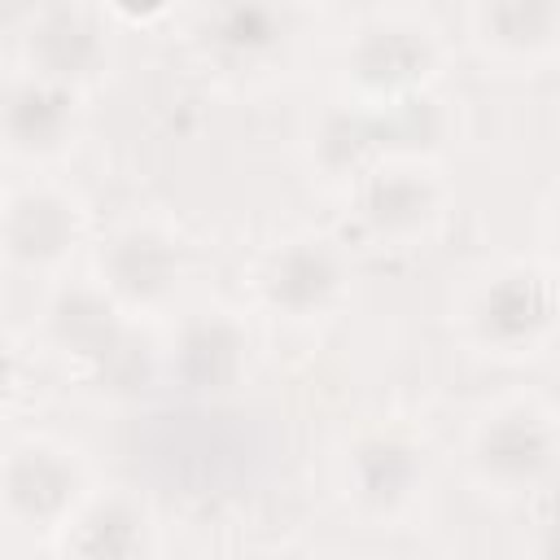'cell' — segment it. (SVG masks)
Here are the masks:
<instances>
[{
    "label": "cell",
    "mask_w": 560,
    "mask_h": 560,
    "mask_svg": "<svg viewBox=\"0 0 560 560\" xmlns=\"http://www.w3.org/2000/svg\"><path fill=\"white\" fill-rule=\"evenodd\" d=\"M433 61H438L433 35L407 18H381L363 26L359 39L350 44V79L363 96L381 105L420 92L424 79L433 74Z\"/></svg>",
    "instance_id": "cell-1"
},
{
    "label": "cell",
    "mask_w": 560,
    "mask_h": 560,
    "mask_svg": "<svg viewBox=\"0 0 560 560\" xmlns=\"http://www.w3.org/2000/svg\"><path fill=\"white\" fill-rule=\"evenodd\" d=\"M179 271L184 262L175 241L153 228H122L101 254L105 293L127 306H158L162 298L175 293Z\"/></svg>",
    "instance_id": "cell-8"
},
{
    "label": "cell",
    "mask_w": 560,
    "mask_h": 560,
    "mask_svg": "<svg viewBox=\"0 0 560 560\" xmlns=\"http://www.w3.org/2000/svg\"><path fill=\"white\" fill-rule=\"evenodd\" d=\"M74 88L22 74L0 92V144L22 158H48L74 136Z\"/></svg>",
    "instance_id": "cell-7"
},
{
    "label": "cell",
    "mask_w": 560,
    "mask_h": 560,
    "mask_svg": "<svg viewBox=\"0 0 560 560\" xmlns=\"http://www.w3.org/2000/svg\"><path fill=\"white\" fill-rule=\"evenodd\" d=\"M13 389H18V359H13V350L0 341V407L13 398Z\"/></svg>",
    "instance_id": "cell-19"
},
{
    "label": "cell",
    "mask_w": 560,
    "mask_h": 560,
    "mask_svg": "<svg viewBox=\"0 0 560 560\" xmlns=\"http://www.w3.org/2000/svg\"><path fill=\"white\" fill-rule=\"evenodd\" d=\"M92 372V381L105 389V394H118V398H136V394H144L149 385H153V372H158V363H153V346L144 341V337H136V332H127L96 368H88Z\"/></svg>",
    "instance_id": "cell-17"
},
{
    "label": "cell",
    "mask_w": 560,
    "mask_h": 560,
    "mask_svg": "<svg viewBox=\"0 0 560 560\" xmlns=\"http://www.w3.org/2000/svg\"><path fill=\"white\" fill-rule=\"evenodd\" d=\"M79 241V210L48 188L18 192L0 214V245L18 267H57Z\"/></svg>",
    "instance_id": "cell-9"
},
{
    "label": "cell",
    "mask_w": 560,
    "mask_h": 560,
    "mask_svg": "<svg viewBox=\"0 0 560 560\" xmlns=\"http://www.w3.org/2000/svg\"><path fill=\"white\" fill-rule=\"evenodd\" d=\"M359 214L381 241H411L438 214V188L424 171L389 162L376 166L359 188Z\"/></svg>",
    "instance_id": "cell-12"
},
{
    "label": "cell",
    "mask_w": 560,
    "mask_h": 560,
    "mask_svg": "<svg viewBox=\"0 0 560 560\" xmlns=\"http://www.w3.org/2000/svg\"><path fill=\"white\" fill-rule=\"evenodd\" d=\"M245 328L228 315H197L179 328L171 350V372L188 394H228L245 372Z\"/></svg>",
    "instance_id": "cell-10"
},
{
    "label": "cell",
    "mask_w": 560,
    "mask_h": 560,
    "mask_svg": "<svg viewBox=\"0 0 560 560\" xmlns=\"http://www.w3.org/2000/svg\"><path fill=\"white\" fill-rule=\"evenodd\" d=\"M131 328L118 315V302L105 289L70 284L48 306V337L61 354L79 359L83 368H96Z\"/></svg>",
    "instance_id": "cell-13"
},
{
    "label": "cell",
    "mask_w": 560,
    "mask_h": 560,
    "mask_svg": "<svg viewBox=\"0 0 560 560\" xmlns=\"http://www.w3.org/2000/svg\"><path fill=\"white\" fill-rule=\"evenodd\" d=\"M341 284H346L341 254L328 241H319V236L289 241L262 267V298H267V306L280 311V315H293V319L324 315L337 302Z\"/></svg>",
    "instance_id": "cell-5"
},
{
    "label": "cell",
    "mask_w": 560,
    "mask_h": 560,
    "mask_svg": "<svg viewBox=\"0 0 560 560\" xmlns=\"http://www.w3.org/2000/svg\"><path fill=\"white\" fill-rule=\"evenodd\" d=\"M556 464V429L534 407H503L472 438V468L499 490H529Z\"/></svg>",
    "instance_id": "cell-2"
},
{
    "label": "cell",
    "mask_w": 560,
    "mask_h": 560,
    "mask_svg": "<svg viewBox=\"0 0 560 560\" xmlns=\"http://www.w3.org/2000/svg\"><path fill=\"white\" fill-rule=\"evenodd\" d=\"M556 324V289L542 271L516 267L494 276L472 302V332L490 350H529Z\"/></svg>",
    "instance_id": "cell-3"
},
{
    "label": "cell",
    "mask_w": 560,
    "mask_h": 560,
    "mask_svg": "<svg viewBox=\"0 0 560 560\" xmlns=\"http://www.w3.org/2000/svg\"><path fill=\"white\" fill-rule=\"evenodd\" d=\"M149 521L131 499H96L88 503L66 534L70 560H144Z\"/></svg>",
    "instance_id": "cell-16"
},
{
    "label": "cell",
    "mask_w": 560,
    "mask_h": 560,
    "mask_svg": "<svg viewBox=\"0 0 560 560\" xmlns=\"http://www.w3.org/2000/svg\"><path fill=\"white\" fill-rule=\"evenodd\" d=\"M472 35L503 61H538L556 48L560 4L556 0H486L472 9Z\"/></svg>",
    "instance_id": "cell-14"
},
{
    "label": "cell",
    "mask_w": 560,
    "mask_h": 560,
    "mask_svg": "<svg viewBox=\"0 0 560 560\" xmlns=\"http://www.w3.org/2000/svg\"><path fill=\"white\" fill-rule=\"evenodd\" d=\"M376 149H381L376 118H368V114H332L324 122L319 153H324V162L332 171H359Z\"/></svg>",
    "instance_id": "cell-18"
},
{
    "label": "cell",
    "mask_w": 560,
    "mask_h": 560,
    "mask_svg": "<svg viewBox=\"0 0 560 560\" xmlns=\"http://www.w3.org/2000/svg\"><path fill=\"white\" fill-rule=\"evenodd\" d=\"M346 477H350V494H354V503L363 512L389 516V512L411 503V494L420 490L424 464H420V451L407 438H398V433H368V438L354 442Z\"/></svg>",
    "instance_id": "cell-11"
},
{
    "label": "cell",
    "mask_w": 560,
    "mask_h": 560,
    "mask_svg": "<svg viewBox=\"0 0 560 560\" xmlns=\"http://www.w3.org/2000/svg\"><path fill=\"white\" fill-rule=\"evenodd\" d=\"M0 499L22 525H57L79 499V468L57 446H18L0 468Z\"/></svg>",
    "instance_id": "cell-6"
},
{
    "label": "cell",
    "mask_w": 560,
    "mask_h": 560,
    "mask_svg": "<svg viewBox=\"0 0 560 560\" xmlns=\"http://www.w3.org/2000/svg\"><path fill=\"white\" fill-rule=\"evenodd\" d=\"M284 13L271 4H219L201 18V44L223 66H254L284 44Z\"/></svg>",
    "instance_id": "cell-15"
},
{
    "label": "cell",
    "mask_w": 560,
    "mask_h": 560,
    "mask_svg": "<svg viewBox=\"0 0 560 560\" xmlns=\"http://www.w3.org/2000/svg\"><path fill=\"white\" fill-rule=\"evenodd\" d=\"M26 61H31V74L61 83V88H79L105 66L101 18L79 4L39 9L26 26Z\"/></svg>",
    "instance_id": "cell-4"
}]
</instances>
